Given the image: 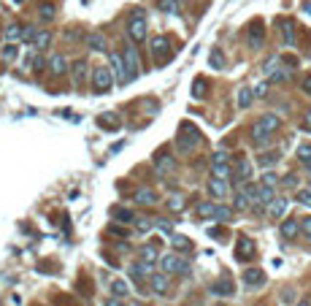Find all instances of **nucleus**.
I'll return each instance as SVG.
<instances>
[{
	"mask_svg": "<svg viewBox=\"0 0 311 306\" xmlns=\"http://www.w3.org/2000/svg\"><path fill=\"white\" fill-rule=\"evenodd\" d=\"M119 122H122V119H119L117 111H106V114H100V117H98V125L103 130H117Z\"/></svg>",
	"mask_w": 311,
	"mask_h": 306,
	"instance_id": "16",
	"label": "nucleus"
},
{
	"mask_svg": "<svg viewBox=\"0 0 311 306\" xmlns=\"http://www.w3.org/2000/svg\"><path fill=\"white\" fill-rule=\"evenodd\" d=\"M303 130H306V133H311V109L303 114Z\"/></svg>",
	"mask_w": 311,
	"mask_h": 306,
	"instance_id": "53",
	"label": "nucleus"
},
{
	"mask_svg": "<svg viewBox=\"0 0 311 306\" xmlns=\"http://www.w3.org/2000/svg\"><path fill=\"white\" fill-rule=\"evenodd\" d=\"M122 60H124V68H127V82H133V79L138 76V57H135V49L124 46Z\"/></svg>",
	"mask_w": 311,
	"mask_h": 306,
	"instance_id": "7",
	"label": "nucleus"
},
{
	"mask_svg": "<svg viewBox=\"0 0 311 306\" xmlns=\"http://www.w3.org/2000/svg\"><path fill=\"white\" fill-rule=\"evenodd\" d=\"M300 233L311 239V217H300Z\"/></svg>",
	"mask_w": 311,
	"mask_h": 306,
	"instance_id": "49",
	"label": "nucleus"
},
{
	"mask_svg": "<svg viewBox=\"0 0 311 306\" xmlns=\"http://www.w3.org/2000/svg\"><path fill=\"white\" fill-rule=\"evenodd\" d=\"M244 284H249V287H263V284H265V271L247 268V271H244Z\"/></svg>",
	"mask_w": 311,
	"mask_h": 306,
	"instance_id": "12",
	"label": "nucleus"
},
{
	"mask_svg": "<svg viewBox=\"0 0 311 306\" xmlns=\"http://www.w3.org/2000/svg\"><path fill=\"white\" fill-rule=\"evenodd\" d=\"M254 95H257V98H263V95H268V84H265V82H260L257 87H254Z\"/></svg>",
	"mask_w": 311,
	"mask_h": 306,
	"instance_id": "51",
	"label": "nucleus"
},
{
	"mask_svg": "<svg viewBox=\"0 0 311 306\" xmlns=\"http://www.w3.org/2000/svg\"><path fill=\"white\" fill-rule=\"evenodd\" d=\"M111 217L119 219V222H130V219H135L133 212H130V209H124V206H114L111 209Z\"/></svg>",
	"mask_w": 311,
	"mask_h": 306,
	"instance_id": "29",
	"label": "nucleus"
},
{
	"mask_svg": "<svg viewBox=\"0 0 311 306\" xmlns=\"http://www.w3.org/2000/svg\"><path fill=\"white\" fill-rule=\"evenodd\" d=\"M152 225H154L152 219H141V222H138V230H141V233H146V230L152 228Z\"/></svg>",
	"mask_w": 311,
	"mask_h": 306,
	"instance_id": "54",
	"label": "nucleus"
},
{
	"mask_svg": "<svg viewBox=\"0 0 311 306\" xmlns=\"http://www.w3.org/2000/svg\"><path fill=\"white\" fill-rule=\"evenodd\" d=\"M17 54H19L17 44H6V46H3V60H8V63H11V60H17Z\"/></svg>",
	"mask_w": 311,
	"mask_h": 306,
	"instance_id": "40",
	"label": "nucleus"
},
{
	"mask_svg": "<svg viewBox=\"0 0 311 306\" xmlns=\"http://www.w3.org/2000/svg\"><path fill=\"white\" fill-rule=\"evenodd\" d=\"M300 233V219H284L282 222V236L284 239H295Z\"/></svg>",
	"mask_w": 311,
	"mask_h": 306,
	"instance_id": "20",
	"label": "nucleus"
},
{
	"mask_svg": "<svg viewBox=\"0 0 311 306\" xmlns=\"http://www.w3.org/2000/svg\"><path fill=\"white\" fill-rule=\"evenodd\" d=\"M198 144H200V133H198V128H192V125H182V128H179V135H176V147H179V152H192Z\"/></svg>",
	"mask_w": 311,
	"mask_h": 306,
	"instance_id": "3",
	"label": "nucleus"
},
{
	"mask_svg": "<svg viewBox=\"0 0 311 306\" xmlns=\"http://www.w3.org/2000/svg\"><path fill=\"white\" fill-rule=\"evenodd\" d=\"M146 11L144 8H133L130 11V22H127V33H130V38H133L135 44H141L144 38H146Z\"/></svg>",
	"mask_w": 311,
	"mask_h": 306,
	"instance_id": "2",
	"label": "nucleus"
},
{
	"mask_svg": "<svg viewBox=\"0 0 311 306\" xmlns=\"http://www.w3.org/2000/svg\"><path fill=\"white\" fill-rule=\"evenodd\" d=\"M230 217H233V209H228V206H214V217H211V219H217V222H228Z\"/></svg>",
	"mask_w": 311,
	"mask_h": 306,
	"instance_id": "35",
	"label": "nucleus"
},
{
	"mask_svg": "<svg viewBox=\"0 0 311 306\" xmlns=\"http://www.w3.org/2000/svg\"><path fill=\"white\" fill-rule=\"evenodd\" d=\"M54 14H57L54 3H41V6H38V19H41V22H52Z\"/></svg>",
	"mask_w": 311,
	"mask_h": 306,
	"instance_id": "26",
	"label": "nucleus"
},
{
	"mask_svg": "<svg viewBox=\"0 0 311 306\" xmlns=\"http://www.w3.org/2000/svg\"><path fill=\"white\" fill-rule=\"evenodd\" d=\"M154 165H157L160 174H170L173 168H176L173 157H170V154H165V152H157V154H154Z\"/></svg>",
	"mask_w": 311,
	"mask_h": 306,
	"instance_id": "15",
	"label": "nucleus"
},
{
	"mask_svg": "<svg viewBox=\"0 0 311 306\" xmlns=\"http://www.w3.org/2000/svg\"><path fill=\"white\" fill-rule=\"evenodd\" d=\"M298 160L311 168V144H300V147H298Z\"/></svg>",
	"mask_w": 311,
	"mask_h": 306,
	"instance_id": "38",
	"label": "nucleus"
},
{
	"mask_svg": "<svg viewBox=\"0 0 311 306\" xmlns=\"http://www.w3.org/2000/svg\"><path fill=\"white\" fill-rule=\"evenodd\" d=\"M295 200L303 203V206H311V190H298V193H295Z\"/></svg>",
	"mask_w": 311,
	"mask_h": 306,
	"instance_id": "43",
	"label": "nucleus"
},
{
	"mask_svg": "<svg viewBox=\"0 0 311 306\" xmlns=\"http://www.w3.org/2000/svg\"><path fill=\"white\" fill-rule=\"evenodd\" d=\"M208 63H211V68H225V54L222 49H211V54H208Z\"/></svg>",
	"mask_w": 311,
	"mask_h": 306,
	"instance_id": "34",
	"label": "nucleus"
},
{
	"mask_svg": "<svg viewBox=\"0 0 311 306\" xmlns=\"http://www.w3.org/2000/svg\"><path fill=\"white\" fill-rule=\"evenodd\" d=\"M263 184H265V187H273V190H276V184H279V176H276L273 171H268V174L263 176Z\"/></svg>",
	"mask_w": 311,
	"mask_h": 306,
	"instance_id": "48",
	"label": "nucleus"
},
{
	"mask_svg": "<svg viewBox=\"0 0 311 306\" xmlns=\"http://www.w3.org/2000/svg\"><path fill=\"white\" fill-rule=\"evenodd\" d=\"M108 233H111V236H127V230H124V228H117V225H111V228H108Z\"/></svg>",
	"mask_w": 311,
	"mask_h": 306,
	"instance_id": "55",
	"label": "nucleus"
},
{
	"mask_svg": "<svg viewBox=\"0 0 311 306\" xmlns=\"http://www.w3.org/2000/svg\"><path fill=\"white\" fill-rule=\"evenodd\" d=\"M284 212H287V198H273L268 203V214H270V217H282Z\"/></svg>",
	"mask_w": 311,
	"mask_h": 306,
	"instance_id": "21",
	"label": "nucleus"
},
{
	"mask_svg": "<svg viewBox=\"0 0 311 306\" xmlns=\"http://www.w3.org/2000/svg\"><path fill=\"white\" fill-rule=\"evenodd\" d=\"M295 306H311V304H309V301H300V304H295Z\"/></svg>",
	"mask_w": 311,
	"mask_h": 306,
	"instance_id": "59",
	"label": "nucleus"
},
{
	"mask_svg": "<svg viewBox=\"0 0 311 306\" xmlns=\"http://www.w3.org/2000/svg\"><path fill=\"white\" fill-rule=\"evenodd\" d=\"M284 184H287V187H295V184H298V179H295V176H292V174H290V176H287V179H284Z\"/></svg>",
	"mask_w": 311,
	"mask_h": 306,
	"instance_id": "58",
	"label": "nucleus"
},
{
	"mask_svg": "<svg viewBox=\"0 0 311 306\" xmlns=\"http://www.w3.org/2000/svg\"><path fill=\"white\" fill-rule=\"evenodd\" d=\"M160 8L165 14H179L182 11V0H160Z\"/></svg>",
	"mask_w": 311,
	"mask_h": 306,
	"instance_id": "31",
	"label": "nucleus"
},
{
	"mask_svg": "<svg viewBox=\"0 0 311 306\" xmlns=\"http://www.w3.org/2000/svg\"><path fill=\"white\" fill-rule=\"evenodd\" d=\"M49 44H52V33H49V30H41L36 36V44H33V46H36V52H38V49H46Z\"/></svg>",
	"mask_w": 311,
	"mask_h": 306,
	"instance_id": "33",
	"label": "nucleus"
},
{
	"mask_svg": "<svg viewBox=\"0 0 311 306\" xmlns=\"http://www.w3.org/2000/svg\"><path fill=\"white\" fill-rule=\"evenodd\" d=\"M149 282H152V290L157 295L168 293V274H152V277H149Z\"/></svg>",
	"mask_w": 311,
	"mask_h": 306,
	"instance_id": "17",
	"label": "nucleus"
},
{
	"mask_svg": "<svg viewBox=\"0 0 311 306\" xmlns=\"http://www.w3.org/2000/svg\"><path fill=\"white\" fill-rule=\"evenodd\" d=\"M279 128H282V119L276 117V114H263V117L252 125V141L257 144V147H265V144H268V138Z\"/></svg>",
	"mask_w": 311,
	"mask_h": 306,
	"instance_id": "1",
	"label": "nucleus"
},
{
	"mask_svg": "<svg viewBox=\"0 0 311 306\" xmlns=\"http://www.w3.org/2000/svg\"><path fill=\"white\" fill-rule=\"evenodd\" d=\"M84 79H87V63H84V60H76V63H73V82H76V87H82Z\"/></svg>",
	"mask_w": 311,
	"mask_h": 306,
	"instance_id": "23",
	"label": "nucleus"
},
{
	"mask_svg": "<svg viewBox=\"0 0 311 306\" xmlns=\"http://www.w3.org/2000/svg\"><path fill=\"white\" fill-rule=\"evenodd\" d=\"M279 30H282V36H284V44L292 46L295 44V22L292 19H282V22H279Z\"/></svg>",
	"mask_w": 311,
	"mask_h": 306,
	"instance_id": "18",
	"label": "nucleus"
},
{
	"mask_svg": "<svg viewBox=\"0 0 311 306\" xmlns=\"http://www.w3.org/2000/svg\"><path fill=\"white\" fill-rule=\"evenodd\" d=\"M214 206H217V203H200L198 214H200V217H214Z\"/></svg>",
	"mask_w": 311,
	"mask_h": 306,
	"instance_id": "46",
	"label": "nucleus"
},
{
	"mask_svg": "<svg viewBox=\"0 0 311 306\" xmlns=\"http://www.w3.org/2000/svg\"><path fill=\"white\" fill-rule=\"evenodd\" d=\"M141 258L146 260V263L157 260V258H160V255H157V247H144V249H141Z\"/></svg>",
	"mask_w": 311,
	"mask_h": 306,
	"instance_id": "44",
	"label": "nucleus"
},
{
	"mask_svg": "<svg viewBox=\"0 0 311 306\" xmlns=\"http://www.w3.org/2000/svg\"><path fill=\"white\" fill-rule=\"evenodd\" d=\"M111 84H114V71L108 65H98L92 71V87L95 92H111Z\"/></svg>",
	"mask_w": 311,
	"mask_h": 306,
	"instance_id": "4",
	"label": "nucleus"
},
{
	"mask_svg": "<svg viewBox=\"0 0 311 306\" xmlns=\"http://www.w3.org/2000/svg\"><path fill=\"white\" fill-rule=\"evenodd\" d=\"M206 95V79H195V84H192V98H203Z\"/></svg>",
	"mask_w": 311,
	"mask_h": 306,
	"instance_id": "41",
	"label": "nucleus"
},
{
	"mask_svg": "<svg viewBox=\"0 0 311 306\" xmlns=\"http://www.w3.org/2000/svg\"><path fill=\"white\" fill-rule=\"evenodd\" d=\"M252 255H254V241L252 239H247V236L238 239V244H235V260H238V263H247Z\"/></svg>",
	"mask_w": 311,
	"mask_h": 306,
	"instance_id": "8",
	"label": "nucleus"
},
{
	"mask_svg": "<svg viewBox=\"0 0 311 306\" xmlns=\"http://www.w3.org/2000/svg\"><path fill=\"white\" fill-rule=\"evenodd\" d=\"M157 228H160V230H165V233H170L173 222H170V219H157Z\"/></svg>",
	"mask_w": 311,
	"mask_h": 306,
	"instance_id": "52",
	"label": "nucleus"
},
{
	"mask_svg": "<svg viewBox=\"0 0 311 306\" xmlns=\"http://www.w3.org/2000/svg\"><path fill=\"white\" fill-rule=\"evenodd\" d=\"M249 203H252V200H249V195L244 193V190H238V193H235V198H233V206L235 209H249Z\"/></svg>",
	"mask_w": 311,
	"mask_h": 306,
	"instance_id": "37",
	"label": "nucleus"
},
{
	"mask_svg": "<svg viewBox=\"0 0 311 306\" xmlns=\"http://www.w3.org/2000/svg\"><path fill=\"white\" fill-rule=\"evenodd\" d=\"M211 176L214 179H228L230 176V154L228 152H214V157H211Z\"/></svg>",
	"mask_w": 311,
	"mask_h": 306,
	"instance_id": "5",
	"label": "nucleus"
},
{
	"mask_svg": "<svg viewBox=\"0 0 311 306\" xmlns=\"http://www.w3.org/2000/svg\"><path fill=\"white\" fill-rule=\"evenodd\" d=\"M208 193H211L214 198H225V195H228V184H225V179H211V182H208Z\"/></svg>",
	"mask_w": 311,
	"mask_h": 306,
	"instance_id": "24",
	"label": "nucleus"
},
{
	"mask_svg": "<svg viewBox=\"0 0 311 306\" xmlns=\"http://www.w3.org/2000/svg\"><path fill=\"white\" fill-rule=\"evenodd\" d=\"M168 206L173 209V212H182V209H184V198H182V195H173V198L168 200Z\"/></svg>",
	"mask_w": 311,
	"mask_h": 306,
	"instance_id": "47",
	"label": "nucleus"
},
{
	"mask_svg": "<svg viewBox=\"0 0 311 306\" xmlns=\"http://www.w3.org/2000/svg\"><path fill=\"white\" fill-rule=\"evenodd\" d=\"M87 44H89V49H92V52H106V38L100 36V33H89Z\"/></svg>",
	"mask_w": 311,
	"mask_h": 306,
	"instance_id": "25",
	"label": "nucleus"
},
{
	"mask_svg": "<svg viewBox=\"0 0 311 306\" xmlns=\"http://www.w3.org/2000/svg\"><path fill=\"white\" fill-rule=\"evenodd\" d=\"M276 198V190L273 187H265V184H260L257 187V198H254V203H257V206H268L270 200Z\"/></svg>",
	"mask_w": 311,
	"mask_h": 306,
	"instance_id": "19",
	"label": "nucleus"
},
{
	"mask_svg": "<svg viewBox=\"0 0 311 306\" xmlns=\"http://www.w3.org/2000/svg\"><path fill=\"white\" fill-rule=\"evenodd\" d=\"M170 244H173V247H176V249H182V252H187V249H192V241H189L187 236H173V241H170Z\"/></svg>",
	"mask_w": 311,
	"mask_h": 306,
	"instance_id": "39",
	"label": "nucleus"
},
{
	"mask_svg": "<svg viewBox=\"0 0 311 306\" xmlns=\"http://www.w3.org/2000/svg\"><path fill=\"white\" fill-rule=\"evenodd\" d=\"M303 92L311 98V76H306V79H303Z\"/></svg>",
	"mask_w": 311,
	"mask_h": 306,
	"instance_id": "57",
	"label": "nucleus"
},
{
	"mask_svg": "<svg viewBox=\"0 0 311 306\" xmlns=\"http://www.w3.org/2000/svg\"><path fill=\"white\" fill-rule=\"evenodd\" d=\"M111 71H114V76H117L119 84H130L127 82V68H124V60H122V54H117V52L111 54Z\"/></svg>",
	"mask_w": 311,
	"mask_h": 306,
	"instance_id": "11",
	"label": "nucleus"
},
{
	"mask_svg": "<svg viewBox=\"0 0 311 306\" xmlns=\"http://www.w3.org/2000/svg\"><path fill=\"white\" fill-rule=\"evenodd\" d=\"M36 36H38L36 27H24V30H22V41H24V44H36Z\"/></svg>",
	"mask_w": 311,
	"mask_h": 306,
	"instance_id": "45",
	"label": "nucleus"
},
{
	"mask_svg": "<svg viewBox=\"0 0 311 306\" xmlns=\"http://www.w3.org/2000/svg\"><path fill=\"white\" fill-rule=\"evenodd\" d=\"M252 100H254V89H249V87L238 89V109H249Z\"/></svg>",
	"mask_w": 311,
	"mask_h": 306,
	"instance_id": "28",
	"label": "nucleus"
},
{
	"mask_svg": "<svg viewBox=\"0 0 311 306\" xmlns=\"http://www.w3.org/2000/svg\"><path fill=\"white\" fill-rule=\"evenodd\" d=\"M287 79H290V71L287 68H279V71L270 76V82H287Z\"/></svg>",
	"mask_w": 311,
	"mask_h": 306,
	"instance_id": "50",
	"label": "nucleus"
},
{
	"mask_svg": "<svg viewBox=\"0 0 311 306\" xmlns=\"http://www.w3.org/2000/svg\"><path fill=\"white\" fill-rule=\"evenodd\" d=\"M247 41H249V46H252V49H260V46H263V41H265V27H263V22H252Z\"/></svg>",
	"mask_w": 311,
	"mask_h": 306,
	"instance_id": "9",
	"label": "nucleus"
},
{
	"mask_svg": "<svg viewBox=\"0 0 311 306\" xmlns=\"http://www.w3.org/2000/svg\"><path fill=\"white\" fill-rule=\"evenodd\" d=\"M168 38L165 36H157V38H152V54L157 57V63H163L165 60V54H168Z\"/></svg>",
	"mask_w": 311,
	"mask_h": 306,
	"instance_id": "14",
	"label": "nucleus"
},
{
	"mask_svg": "<svg viewBox=\"0 0 311 306\" xmlns=\"http://www.w3.org/2000/svg\"><path fill=\"white\" fill-rule=\"evenodd\" d=\"M22 30H24V27H19V24H8V27H6V38H8V44L22 41Z\"/></svg>",
	"mask_w": 311,
	"mask_h": 306,
	"instance_id": "32",
	"label": "nucleus"
},
{
	"mask_svg": "<svg viewBox=\"0 0 311 306\" xmlns=\"http://www.w3.org/2000/svg\"><path fill=\"white\" fill-rule=\"evenodd\" d=\"M49 68H52V73H68V60L62 57V54H54L52 60H49Z\"/></svg>",
	"mask_w": 311,
	"mask_h": 306,
	"instance_id": "22",
	"label": "nucleus"
},
{
	"mask_svg": "<svg viewBox=\"0 0 311 306\" xmlns=\"http://www.w3.org/2000/svg\"><path fill=\"white\" fill-rule=\"evenodd\" d=\"M103 306H124V298H108Z\"/></svg>",
	"mask_w": 311,
	"mask_h": 306,
	"instance_id": "56",
	"label": "nucleus"
},
{
	"mask_svg": "<svg viewBox=\"0 0 311 306\" xmlns=\"http://www.w3.org/2000/svg\"><path fill=\"white\" fill-rule=\"evenodd\" d=\"M160 265H163V274H187V260L179 258V255L160 258Z\"/></svg>",
	"mask_w": 311,
	"mask_h": 306,
	"instance_id": "6",
	"label": "nucleus"
},
{
	"mask_svg": "<svg viewBox=\"0 0 311 306\" xmlns=\"http://www.w3.org/2000/svg\"><path fill=\"white\" fill-rule=\"evenodd\" d=\"M135 203H141V206H154V203H157V193H154L152 187L135 190Z\"/></svg>",
	"mask_w": 311,
	"mask_h": 306,
	"instance_id": "13",
	"label": "nucleus"
},
{
	"mask_svg": "<svg viewBox=\"0 0 311 306\" xmlns=\"http://www.w3.org/2000/svg\"><path fill=\"white\" fill-rule=\"evenodd\" d=\"M127 293H130V287H127L124 279H114L111 282V295L114 298H127Z\"/></svg>",
	"mask_w": 311,
	"mask_h": 306,
	"instance_id": "27",
	"label": "nucleus"
},
{
	"mask_svg": "<svg viewBox=\"0 0 311 306\" xmlns=\"http://www.w3.org/2000/svg\"><path fill=\"white\" fill-rule=\"evenodd\" d=\"M273 163H279V152H265L263 157H260V165H263V168H268V165H273Z\"/></svg>",
	"mask_w": 311,
	"mask_h": 306,
	"instance_id": "42",
	"label": "nucleus"
},
{
	"mask_svg": "<svg viewBox=\"0 0 311 306\" xmlns=\"http://www.w3.org/2000/svg\"><path fill=\"white\" fill-rule=\"evenodd\" d=\"M14 3H17V6H19V3H22V0H14Z\"/></svg>",
	"mask_w": 311,
	"mask_h": 306,
	"instance_id": "60",
	"label": "nucleus"
},
{
	"mask_svg": "<svg viewBox=\"0 0 311 306\" xmlns=\"http://www.w3.org/2000/svg\"><path fill=\"white\" fill-rule=\"evenodd\" d=\"M235 182H241V184H247L249 179H252V163H249L247 157H238V163H235Z\"/></svg>",
	"mask_w": 311,
	"mask_h": 306,
	"instance_id": "10",
	"label": "nucleus"
},
{
	"mask_svg": "<svg viewBox=\"0 0 311 306\" xmlns=\"http://www.w3.org/2000/svg\"><path fill=\"white\" fill-rule=\"evenodd\" d=\"M279 68H282V57H270L268 63H265V68H263V71H265V76L270 79L276 71H279Z\"/></svg>",
	"mask_w": 311,
	"mask_h": 306,
	"instance_id": "36",
	"label": "nucleus"
},
{
	"mask_svg": "<svg viewBox=\"0 0 311 306\" xmlns=\"http://www.w3.org/2000/svg\"><path fill=\"white\" fill-rule=\"evenodd\" d=\"M211 293H214V295H233V282L222 279V282L211 284Z\"/></svg>",
	"mask_w": 311,
	"mask_h": 306,
	"instance_id": "30",
	"label": "nucleus"
}]
</instances>
